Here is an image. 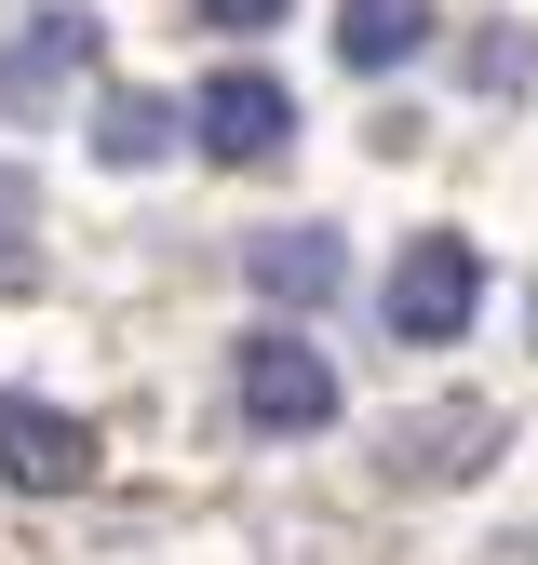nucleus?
<instances>
[{
  "instance_id": "1",
  "label": "nucleus",
  "mask_w": 538,
  "mask_h": 565,
  "mask_svg": "<svg viewBox=\"0 0 538 565\" xmlns=\"http://www.w3.org/2000/svg\"><path fill=\"white\" fill-rule=\"evenodd\" d=\"M390 337L404 350H444V337H471V310H485V256H471L458 230H418V243H404L390 256Z\"/></svg>"
},
{
  "instance_id": "2",
  "label": "nucleus",
  "mask_w": 538,
  "mask_h": 565,
  "mask_svg": "<svg viewBox=\"0 0 538 565\" xmlns=\"http://www.w3.org/2000/svg\"><path fill=\"white\" fill-rule=\"evenodd\" d=\"M229 404H243V431H323V417H336V364H323L310 337H283V323H269V337H243Z\"/></svg>"
},
{
  "instance_id": "3",
  "label": "nucleus",
  "mask_w": 538,
  "mask_h": 565,
  "mask_svg": "<svg viewBox=\"0 0 538 565\" xmlns=\"http://www.w3.org/2000/svg\"><path fill=\"white\" fill-rule=\"evenodd\" d=\"M189 135H202V162H283V135H297V95L269 82V67H216V82L189 95Z\"/></svg>"
},
{
  "instance_id": "4",
  "label": "nucleus",
  "mask_w": 538,
  "mask_h": 565,
  "mask_svg": "<svg viewBox=\"0 0 538 565\" xmlns=\"http://www.w3.org/2000/svg\"><path fill=\"white\" fill-rule=\"evenodd\" d=\"M95 14H82V0H54V14H28L14 41H0V121H41L67 82H82V67H95Z\"/></svg>"
},
{
  "instance_id": "5",
  "label": "nucleus",
  "mask_w": 538,
  "mask_h": 565,
  "mask_svg": "<svg viewBox=\"0 0 538 565\" xmlns=\"http://www.w3.org/2000/svg\"><path fill=\"white\" fill-rule=\"evenodd\" d=\"M0 484H28V499H67V484H95V431H82L67 404L0 391Z\"/></svg>"
},
{
  "instance_id": "6",
  "label": "nucleus",
  "mask_w": 538,
  "mask_h": 565,
  "mask_svg": "<svg viewBox=\"0 0 538 565\" xmlns=\"http://www.w3.org/2000/svg\"><path fill=\"white\" fill-rule=\"evenodd\" d=\"M390 484H471L498 458V404H418V417H390Z\"/></svg>"
},
{
  "instance_id": "7",
  "label": "nucleus",
  "mask_w": 538,
  "mask_h": 565,
  "mask_svg": "<svg viewBox=\"0 0 538 565\" xmlns=\"http://www.w3.org/2000/svg\"><path fill=\"white\" fill-rule=\"evenodd\" d=\"M175 135H189V108H175V95L121 82V95L95 108V162H108V175H149V162H175Z\"/></svg>"
},
{
  "instance_id": "8",
  "label": "nucleus",
  "mask_w": 538,
  "mask_h": 565,
  "mask_svg": "<svg viewBox=\"0 0 538 565\" xmlns=\"http://www.w3.org/2000/svg\"><path fill=\"white\" fill-rule=\"evenodd\" d=\"M243 269H256V297H283V310H323L336 282H351V256H336V230H269V243H256Z\"/></svg>"
},
{
  "instance_id": "9",
  "label": "nucleus",
  "mask_w": 538,
  "mask_h": 565,
  "mask_svg": "<svg viewBox=\"0 0 538 565\" xmlns=\"http://www.w3.org/2000/svg\"><path fill=\"white\" fill-rule=\"evenodd\" d=\"M418 41H431V0H336V54H351L364 82H377V67H404Z\"/></svg>"
},
{
  "instance_id": "10",
  "label": "nucleus",
  "mask_w": 538,
  "mask_h": 565,
  "mask_svg": "<svg viewBox=\"0 0 538 565\" xmlns=\"http://www.w3.org/2000/svg\"><path fill=\"white\" fill-rule=\"evenodd\" d=\"M525 28H485V41H471V95H525Z\"/></svg>"
},
{
  "instance_id": "11",
  "label": "nucleus",
  "mask_w": 538,
  "mask_h": 565,
  "mask_svg": "<svg viewBox=\"0 0 538 565\" xmlns=\"http://www.w3.org/2000/svg\"><path fill=\"white\" fill-rule=\"evenodd\" d=\"M14 243H28V175H0V282H28V256H14Z\"/></svg>"
},
{
  "instance_id": "12",
  "label": "nucleus",
  "mask_w": 538,
  "mask_h": 565,
  "mask_svg": "<svg viewBox=\"0 0 538 565\" xmlns=\"http://www.w3.org/2000/svg\"><path fill=\"white\" fill-rule=\"evenodd\" d=\"M189 14H202V28H243V41H256V28H283V0H189Z\"/></svg>"
}]
</instances>
